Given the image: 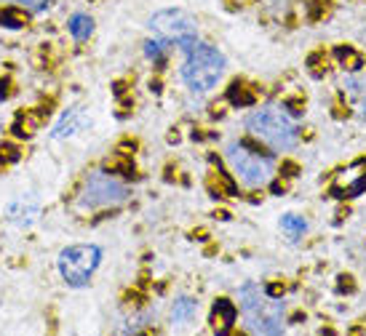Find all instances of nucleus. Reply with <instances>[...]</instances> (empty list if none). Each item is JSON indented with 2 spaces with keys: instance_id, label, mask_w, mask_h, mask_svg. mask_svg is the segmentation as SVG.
<instances>
[{
  "instance_id": "obj_1",
  "label": "nucleus",
  "mask_w": 366,
  "mask_h": 336,
  "mask_svg": "<svg viewBox=\"0 0 366 336\" xmlns=\"http://www.w3.org/2000/svg\"><path fill=\"white\" fill-rule=\"evenodd\" d=\"M246 126L252 136L268 144L273 152L292 150L297 144V126H294V118L286 104H268V107L254 109Z\"/></svg>"
},
{
  "instance_id": "obj_2",
  "label": "nucleus",
  "mask_w": 366,
  "mask_h": 336,
  "mask_svg": "<svg viewBox=\"0 0 366 336\" xmlns=\"http://www.w3.org/2000/svg\"><path fill=\"white\" fill-rule=\"evenodd\" d=\"M241 312L244 323L252 334H281L283 328V304L278 296H270L259 286L241 288Z\"/></svg>"
},
{
  "instance_id": "obj_3",
  "label": "nucleus",
  "mask_w": 366,
  "mask_h": 336,
  "mask_svg": "<svg viewBox=\"0 0 366 336\" xmlns=\"http://www.w3.org/2000/svg\"><path fill=\"white\" fill-rule=\"evenodd\" d=\"M187 56L182 64V78L190 91H211L220 83L222 72H225V56L214 46L208 43H193L190 48H184Z\"/></svg>"
},
{
  "instance_id": "obj_4",
  "label": "nucleus",
  "mask_w": 366,
  "mask_h": 336,
  "mask_svg": "<svg viewBox=\"0 0 366 336\" xmlns=\"http://www.w3.org/2000/svg\"><path fill=\"white\" fill-rule=\"evenodd\" d=\"M225 157H228V163H230L235 179L241 181V184H246V187H252V190L265 187V184L273 179V171H276L273 157L254 150V147H249V144H241V142L230 144Z\"/></svg>"
},
{
  "instance_id": "obj_5",
  "label": "nucleus",
  "mask_w": 366,
  "mask_h": 336,
  "mask_svg": "<svg viewBox=\"0 0 366 336\" xmlns=\"http://www.w3.org/2000/svg\"><path fill=\"white\" fill-rule=\"evenodd\" d=\"M102 262L99 246H70L59 253V272L67 286H85Z\"/></svg>"
},
{
  "instance_id": "obj_6",
  "label": "nucleus",
  "mask_w": 366,
  "mask_h": 336,
  "mask_svg": "<svg viewBox=\"0 0 366 336\" xmlns=\"http://www.w3.org/2000/svg\"><path fill=\"white\" fill-rule=\"evenodd\" d=\"M150 27L153 32L169 43H179L182 48H190L193 43H198V27L196 19L190 13L179 11V8H166V11H158L153 19H150Z\"/></svg>"
},
{
  "instance_id": "obj_7",
  "label": "nucleus",
  "mask_w": 366,
  "mask_h": 336,
  "mask_svg": "<svg viewBox=\"0 0 366 336\" xmlns=\"http://www.w3.org/2000/svg\"><path fill=\"white\" fill-rule=\"evenodd\" d=\"M129 198V190L110 174H91L83 187V205L88 208H105V205H118Z\"/></svg>"
},
{
  "instance_id": "obj_8",
  "label": "nucleus",
  "mask_w": 366,
  "mask_h": 336,
  "mask_svg": "<svg viewBox=\"0 0 366 336\" xmlns=\"http://www.w3.org/2000/svg\"><path fill=\"white\" fill-rule=\"evenodd\" d=\"M331 195L340 198V200H348V198H358L366 192V157L361 160H353L348 168H342L340 174L331 181Z\"/></svg>"
},
{
  "instance_id": "obj_9",
  "label": "nucleus",
  "mask_w": 366,
  "mask_h": 336,
  "mask_svg": "<svg viewBox=\"0 0 366 336\" xmlns=\"http://www.w3.org/2000/svg\"><path fill=\"white\" fill-rule=\"evenodd\" d=\"M235 318H238V310H235V304H232L230 299L214 301V307H211V328H214L217 334H225V331L235 323Z\"/></svg>"
},
{
  "instance_id": "obj_10",
  "label": "nucleus",
  "mask_w": 366,
  "mask_h": 336,
  "mask_svg": "<svg viewBox=\"0 0 366 336\" xmlns=\"http://www.w3.org/2000/svg\"><path fill=\"white\" fill-rule=\"evenodd\" d=\"M67 27H70V35H73L75 40H85V37L94 32V19H91L88 13H73Z\"/></svg>"
},
{
  "instance_id": "obj_11",
  "label": "nucleus",
  "mask_w": 366,
  "mask_h": 336,
  "mask_svg": "<svg viewBox=\"0 0 366 336\" xmlns=\"http://www.w3.org/2000/svg\"><path fill=\"white\" fill-rule=\"evenodd\" d=\"M334 56L340 59V64L345 67L348 72H361L364 70V56L355 51V48L350 46H340L337 51H334Z\"/></svg>"
},
{
  "instance_id": "obj_12",
  "label": "nucleus",
  "mask_w": 366,
  "mask_h": 336,
  "mask_svg": "<svg viewBox=\"0 0 366 336\" xmlns=\"http://www.w3.org/2000/svg\"><path fill=\"white\" fill-rule=\"evenodd\" d=\"M196 310H198V304L193 299H177L174 301V310H171V320L184 325L187 320H193Z\"/></svg>"
},
{
  "instance_id": "obj_13",
  "label": "nucleus",
  "mask_w": 366,
  "mask_h": 336,
  "mask_svg": "<svg viewBox=\"0 0 366 336\" xmlns=\"http://www.w3.org/2000/svg\"><path fill=\"white\" fill-rule=\"evenodd\" d=\"M281 229L289 235L292 240H297V238H302L305 235V229H307V222L302 219V216H297V214H286L281 219Z\"/></svg>"
},
{
  "instance_id": "obj_14",
  "label": "nucleus",
  "mask_w": 366,
  "mask_h": 336,
  "mask_svg": "<svg viewBox=\"0 0 366 336\" xmlns=\"http://www.w3.org/2000/svg\"><path fill=\"white\" fill-rule=\"evenodd\" d=\"M228 102L235 107H249V104H254V94L244 83H232L230 91H228Z\"/></svg>"
},
{
  "instance_id": "obj_15",
  "label": "nucleus",
  "mask_w": 366,
  "mask_h": 336,
  "mask_svg": "<svg viewBox=\"0 0 366 336\" xmlns=\"http://www.w3.org/2000/svg\"><path fill=\"white\" fill-rule=\"evenodd\" d=\"M345 88L358 99H366V70H361V75H355V78H348Z\"/></svg>"
},
{
  "instance_id": "obj_16",
  "label": "nucleus",
  "mask_w": 366,
  "mask_h": 336,
  "mask_svg": "<svg viewBox=\"0 0 366 336\" xmlns=\"http://www.w3.org/2000/svg\"><path fill=\"white\" fill-rule=\"evenodd\" d=\"M145 54L150 56V59H155V61L166 59V43H163V37H160V40H147Z\"/></svg>"
},
{
  "instance_id": "obj_17",
  "label": "nucleus",
  "mask_w": 366,
  "mask_h": 336,
  "mask_svg": "<svg viewBox=\"0 0 366 336\" xmlns=\"http://www.w3.org/2000/svg\"><path fill=\"white\" fill-rule=\"evenodd\" d=\"M307 67H310V72H313L316 78H321V75L326 72V56L318 51V54H313V56L307 59Z\"/></svg>"
},
{
  "instance_id": "obj_18",
  "label": "nucleus",
  "mask_w": 366,
  "mask_h": 336,
  "mask_svg": "<svg viewBox=\"0 0 366 336\" xmlns=\"http://www.w3.org/2000/svg\"><path fill=\"white\" fill-rule=\"evenodd\" d=\"M0 22L6 27H22V16H16L11 8H6V11H0Z\"/></svg>"
},
{
  "instance_id": "obj_19",
  "label": "nucleus",
  "mask_w": 366,
  "mask_h": 336,
  "mask_svg": "<svg viewBox=\"0 0 366 336\" xmlns=\"http://www.w3.org/2000/svg\"><path fill=\"white\" fill-rule=\"evenodd\" d=\"M11 3H19L22 8H27V11H40V8L49 6V0H11Z\"/></svg>"
},
{
  "instance_id": "obj_20",
  "label": "nucleus",
  "mask_w": 366,
  "mask_h": 336,
  "mask_svg": "<svg viewBox=\"0 0 366 336\" xmlns=\"http://www.w3.org/2000/svg\"><path fill=\"white\" fill-rule=\"evenodd\" d=\"M350 280H353L350 275H342L340 277V291H353V283H350Z\"/></svg>"
}]
</instances>
